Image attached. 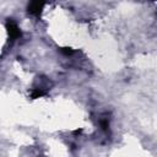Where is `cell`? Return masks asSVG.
<instances>
[{
  "label": "cell",
  "instance_id": "obj_1",
  "mask_svg": "<svg viewBox=\"0 0 157 157\" xmlns=\"http://www.w3.org/2000/svg\"><path fill=\"white\" fill-rule=\"evenodd\" d=\"M7 31H9V36L11 38V40H15V39H17L21 36V31H20L18 26L12 20H10L7 22Z\"/></svg>",
  "mask_w": 157,
  "mask_h": 157
},
{
  "label": "cell",
  "instance_id": "obj_2",
  "mask_svg": "<svg viewBox=\"0 0 157 157\" xmlns=\"http://www.w3.org/2000/svg\"><path fill=\"white\" fill-rule=\"evenodd\" d=\"M43 6H44V4H43V2H38V1L31 2V4L28 5V12H29L31 15L38 16V15H39V12H40V10L43 9Z\"/></svg>",
  "mask_w": 157,
  "mask_h": 157
}]
</instances>
